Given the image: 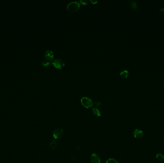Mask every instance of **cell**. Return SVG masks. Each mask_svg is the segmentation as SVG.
<instances>
[{"mask_svg":"<svg viewBox=\"0 0 164 163\" xmlns=\"http://www.w3.org/2000/svg\"><path fill=\"white\" fill-rule=\"evenodd\" d=\"M81 102L82 105L87 109H89L94 105V102L90 98L87 97H84L81 99Z\"/></svg>","mask_w":164,"mask_h":163,"instance_id":"1","label":"cell"},{"mask_svg":"<svg viewBox=\"0 0 164 163\" xmlns=\"http://www.w3.org/2000/svg\"><path fill=\"white\" fill-rule=\"evenodd\" d=\"M80 3L76 1H74L70 3L67 6V9L71 12H75L79 8Z\"/></svg>","mask_w":164,"mask_h":163,"instance_id":"2","label":"cell"},{"mask_svg":"<svg viewBox=\"0 0 164 163\" xmlns=\"http://www.w3.org/2000/svg\"><path fill=\"white\" fill-rule=\"evenodd\" d=\"M52 64L56 68L59 69L63 68L65 66L64 60L61 58L55 59L52 62Z\"/></svg>","mask_w":164,"mask_h":163,"instance_id":"3","label":"cell"},{"mask_svg":"<svg viewBox=\"0 0 164 163\" xmlns=\"http://www.w3.org/2000/svg\"><path fill=\"white\" fill-rule=\"evenodd\" d=\"M64 131L62 128H57L54 130L53 136L55 139H60L64 136Z\"/></svg>","mask_w":164,"mask_h":163,"instance_id":"4","label":"cell"},{"mask_svg":"<svg viewBox=\"0 0 164 163\" xmlns=\"http://www.w3.org/2000/svg\"><path fill=\"white\" fill-rule=\"evenodd\" d=\"M91 162L92 163H100V156L96 153H92L91 155Z\"/></svg>","mask_w":164,"mask_h":163,"instance_id":"5","label":"cell"},{"mask_svg":"<svg viewBox=\"0 0 164 163\" xmlns=\"http://www.w3.org/2000/svg\"><path fill=\"white\" fill-rule=\"evenodd\" d=\"M133 136L136 139H140L143 138V132L142 130L136 129L133 132Z\"/></svg>","mask_w":164,"mask_h":163,"instance_id":"6","label":"cell"},{"mask_svg":"<svg viewBox=\"0 0 164 163\" xmlns=\"http://www.w3.org/2000/svg\"><path fill=\"white\" fill-rule=\"evenodd\" d=\"M45 58H46L48 60H49L50 61L52 60L54 58V56L53 51L51 50H47L45 52Z\"/></svg>","mask_w":164,"mask_h":163,"instance_id":"7","label":"cell"},{"mask_svg":"<svg viewBox=\"0 0 164 163\" xmlns=\"http://www.w3.org/2000/svg\"><path fill=\"white\" fill-rule=\"evenodd\" d=\"M92 112L93 113V114L97 116V117H100L101 116V113L100 111L99 110V109H98L96 108H94L92 109Z\"/></svg>","mask_w":164,"mask_h":163,"instance_id":"8","label":"cell"},{"mask_svg":"<svg viewBox=\"0 0 164 163\" xmlns=\"http://www.w3.org/2000/svg\"><path fill=\"white\" fill-rule=\"evenodd\" d=\"M129 71L127 70H123L120 73V76L122 77V78H124V79H126L128 78V77L129 76Z\"/></svg>","mask_w":164,"mask_h":163,"instance_id":"9","label":"cell"},{"mask_svg":"<svg viewBox=\"0 0 164 163\" xmlns=\"http://www.w3.org/2000/svg\"><path fill=\"white\" fill-rule=\"evenodd\" d=\"M155 158L157 160L160 162H163L164 161V155L161 153H157L156 155Z\"/></svg>","mask_w":164,"mask_h":163,"instance_id":"10","label":"cell"},{"mask_svg":"<svg viewBox=\"0 0 164 163\" xmlns=\"http://www.w3.org/2000/svg\"><path fill=\"white\" fill-rule=\"evenodd\" d=\"M49 146L51 149H54L57 146V142L55 140H52L51 142H50Z\"/></svg>","mask_w":164,"mask_h":163,"instance_id":"11","label":"cell"},{"mask_svg":"<svg viewBox=\"0 0 164 163\" xmlns=\"http://www.w3.org/2000/svg\"><path fill=\"white\" fill-rule=\"evenodd\" d=\"M41 64H42V66H44V67H48V66H49L51 64H52V63L49 61L45 60V61H43L41 63Z\"/></svg>","mask_w":164,"mask_h":163,"instance_id":"12","label":"cell"},{"mask_svg":"<svg viewBox=\"0 0 164 163\" xmlns=\"http://www.w3.org/2000/svg\"><path fill=\"white\" fill-rule=\"evenodd\" d=\"M131 7L132 8V9H134V10H135V9H136L137 8V4L135 1H132V2L131 4Z\"/></svg>","mask_w":164,"mask_h":163,"instance_id":"13","label":"cell"},{"mask_svg":"<svg viewBox=\"0 0 164 163\" xmlns=\"http://www.w3.org/2000/svg\"><path fill=\"white\" fill-rule=\"evenodd\" d=\"M106 163H119L116 159L114 158H109L106 161Z\"/></svg>","mask_w":164,"mask_h":163,"instance_id":"14","label":"cell"},{"mask_svg":"<svg viewBox=\"0 0 164 163\" xmlns=\"http://www.w3.org/2000/svg\"><path fill=\"white\" fill-rule=\"evenodd\" d=\"M79 3H81V4L83 5H88V2L86 0H81V1H80Z\"/></svg>","mask_w":164,"mask_h":163,"instance_id":"15","label":"cell"},{"mask_svg":"<svg viewBox=\"0 0 164 163\" xmlns=\"http://www.w3.org/2000/svg\"><path fill=\"white\" fill-rule=\"evenodd\" d=\"M94 104H95V105L96 106H100V105L101 104V103L100 102H98V101L95 102Z\"/></svg>","mask_w":164,"mask_h":163,"instance_id":"16","label":"cell"},{"mask_svg":"<svg viewBox=\"0 0 164 163\" xmlns=\"http://www.w3.org/2000/svg\"><path fill=\"white\" fill-rule=\"evenodd\" d=\"M90 2L93 4H95L98 2V1H93V0H90Z\"/></svg>","mask_w":164,"mask_h":163,"instance_id":"17","label":"cell"},{"mask_svg":"<svg viewBox=\"0 0 164 163\" xmlns=\"http://www.w3.org/2000/svg\"><path fill=\"white\" fill-rule=\"evenodd\" d=\"M160 11L161 12H162V13H164V7L162 8H161V9L160 10Z\"/></svg>","mask_w":164,"mask_h":163,"instance_id":"18","label":"cell"},{"mask_svg":"<svg viewBox=\"0 0 164 163\" xmlns=\"http://www.w3.org/2000/svg\"><path fill=\"white\" fill-rule=\"evenodd\" d=\"M163 84H164V79H163Z\"/></svg>","mask_w":164,"mask_h":163,"instance_id":"19","label":"cell"},{"mask_svg":"<svg viewBox=\"0 0 164 163\" xmlns=\"http://www.w3.org/2000/svg\"></svg>","mask_w":164,"mask_h":163,"instance_id":"20","label":"cell"}]
</instances>
